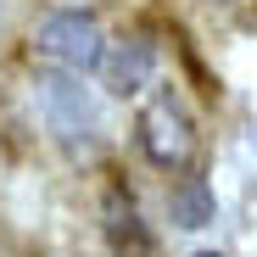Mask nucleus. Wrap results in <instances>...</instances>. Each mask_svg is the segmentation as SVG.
I'll return each instance as SVG.
<instances>
[{"instance_id": "nucleus-1", "label": "nucleus", "mask_w": 257, "mask_h": 257, "mask_svg": "<svg viewBox=\"0 0 257 257\" xmlns=\"http://www.w3.org/2000/svg\"><path fill=\"white\" fill-rule=\"evenodd\" d=\"M135 140H140L146 162L162 168V174H185V168L196 162V146H201V140H196V123H190V112H185V101H179L174 90H157V95L140 106Z\"/></svg>"}, {"instance_id": "nucleus-2", "label": "nucleus", "mask_w": 257, "mask_h": 257, "mask_svg": "<svg viewBox=\"0 0 257 257\" xmlns=\"http://www.w3.org/2000/svg\"><path fill=\"white\" fill-rule=\"evenodd\" d=\"M34 56L84 78V73H95L101 56H106V28H101L90 12H73V6L45 12L39 28H34Z\"/></svg>"}, {"instance_id": "nucleus-3", "label": "nucleus", "mask_w": 257, "mask_h": 257, "mask_svg": "<svg viewBox=\"0 0 257 257\" xmlns=\"http://www.w3.org/2000/svg\"><path fill=\"white\" fill-rule=\"evenodd\" d=\"M34 106H39L45 128H51V135H56L62 146H95V128H101V117H95L90 90L78 84V73H67V67H56V73H39V78H34Z\"/></svg>"}, {"instance_id": "nucleus-4", "label": "nucleus", "mask_w": 257, "mask_h": 257, "mask_svg": "<svg viewBox=\"0 0 257 257\" xmlns=\"http://www.w3.org/2000/svg\"><path fill=\"white\" fill-rule=\"evenodd\" d=\"M95 73L106 78L112 95H140L146 84H151V73H157V51L146 45V39H112Z\"/></svg>"}, {"instance_id": "nucleus-5", "label": "nucleus", "mask_w": 257, "mask_h": 257, "mask_svg": "<svg viewBox=\"0 0 257 257\" xmlns=\"http://www.w3.org/2000/svg\"><path fill=\"white\" fill-rule=\"evenodd\" d=\"M101 229H106V246H112L117 257L151 251V235H146V224H140V207H135V196H128L123 185H112V190L101 196Z\"/></svg>"}, {"instance_id": "nucleus-6", "label": "nucleus", "mask_w": 257, "mask_h": 257, "mask_svg": "<svg viewBox=\"0 0 257 257\" xmlns=\"http://www.w3.org/2000/svg\"><path fill=\"white\" fill-rule=\"evenodd\" d=\"M168 212H174V224L179 229H201V224H212L218 218V196H212V185L201 179V174H185L168 185Z\"/></svg>"}, {"instance_id": "nucleus-7", "label": "nucleus", "mask_w": 257, "mask_h": 257, "mask_svg": "<svg viewBox=\"0 0 257 257\" xmlns=\"http://www.w3.org/2000/svg\"><path fill=\"white\" fill-rule=\"evenodd\" d=\"M196 257H229V251H196Z\"/></svg>"}]
</instances>
